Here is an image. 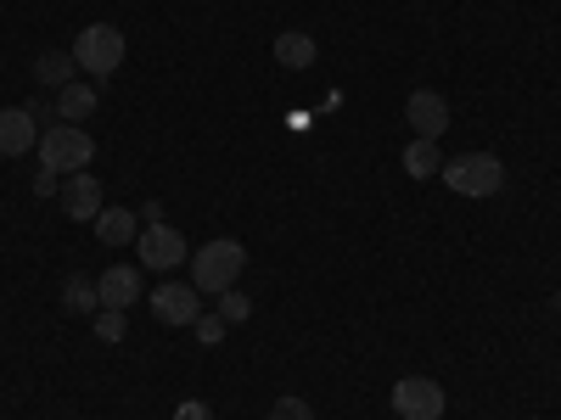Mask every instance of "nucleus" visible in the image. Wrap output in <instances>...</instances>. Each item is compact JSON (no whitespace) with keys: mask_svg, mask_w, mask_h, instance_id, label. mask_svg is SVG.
Segmentation results:
<instances>
[{"mask_svg":"<svg viewBox=\"0 0 561 420\" xmlns=\"http://www.w3.org/2000/svg\"><path fill=\"white\" fill-rule=\"evenodd\" d=\"M444 185L455 197H494L505 185V163L494 152H460V158H444Z\"/></svg>","mask_w":561,"mask_h":420,"instance_id":"1","label":"nucleus"},{"mask_svg":"<svg viewBox=\"0 0 561 420\" xmlns=\"http://www.w3.org/2000/svg\"><path fill=\"white\" fill-rule=\"evenodd\" d=\"M242 269H248L242 242H208V247H197V258H192V287L208 292V298H219V292L237 287Z\"/></svg>","mask_w":561,"mask_h":420,"instance_id":"2","label":"nucleus"},{"mask_svg":"<svg viewBox=\"0 0 561 420\" xmlns=\"http://www.w3.org/2000/svg\"><path fill=\"white\" fill-rule=\"evenodd\" d=\"M73 62H79V73H90V79H113V73L124 68V34H118L113 23H90V28H79V39H73Z\"/></svg>","mask_w":561,"mask_h":420,"instance_id":"3","label":"nucleus"},{"mask_svg":"<svg viewBox=\"0 0 561 420\" xmlns=\"http://www.w3.org/2000/svg\"><path fill=\"white\" fill-rule=\"evenodd\" d=\"M90 158H96V140L79 124H51L39 135V163L51 174H79V168H90Z\"/></svg>","mask_w":561,"mask_h":420,"instance_id":"4","label":"nucleus"},{"mask_svg":"<svg viewBox=\"0 0 561 420\" xmlns=\"http://www.w3.org/2000/svg\"><path fill=\"white\" fill-rule=\"evenodd\" d=\"M393 415L399 420H444V387L433 376H404L393 382Z\"/></svg>","mask_w":561,"mask_h":420,"instance_id":"5","label":"nucleus"},{"mask_svg":"<svg viewBox=\"0 0 561 420\" xmlns=\"http://www.w3.org/2000/svg\"><path fill=\"white\" fill-rule=\"evenodd\" d=\"M135 253H140V264H147V269L169 275V269L185 264V236H180L174 224H147V230L135 236Z\"/></svg>","mask_w":561,"mask_h":420,"instance_id":"6","label":"nucleus"},{"mask_svg":"<svg viewBox=\"0 0 561 420\" xmlns=\"http://www.w3.org/2000/svg\"><path fill=\"white\" fill-rule=\"evenodd\" d=\"M147 308H152L163 325H197V314H203V292L192 287V280H163V287L147 298Z\"/></svg>","mask_w":561,"mask_h":420,"instance_id":"7","label":"nucleus"},{"mask_svg":"<svg viewBox=\"0 0 561 420\" xmlns=\"http://www.w3.org/2000/svg\"><path fill=\"white\" fill-rule=\"evenodd\" d=\"M107 202H102V179L90 174V168H79V174H68L62 179V213L68 219H79V224H96V213H102Z\"/></svg>","mask_w":561,"mask_h":420,"instance_id":"8","label":"nucleus"},{"mask_svg":"<svg viewBox=\"0 0 561 420\" xmlns=\"http://www.w3.org/2000/svg\"><path fill=\"white\" fill-rule=\"evenodd\" d=\"M404 118L415 124L421 140H438V135L449 129V102L438 96V90H415V96L404 102Z\"/></svg>","mask_w":561,"mask_h":420,"instance_id":"9","label":"nucleus"},{"mask_svg":"<svg viewBox=\"0 0 561 420\" xmlns=\"http://www.w3.org/2000/svg\"><path fill=\"white\" fill-rule=\"evenodd\" d=\"M96 298H102V308H135L140 303V269L135 264H113V269H102V280H96Z\"/></svg>","mask_w":561,"mask_h":420,"instance_id":"10","label":"nucleus"},{"mask_svg":"<svg viewBox=\"0 0 561 420\" xmlns=\"http://www.w3.org/2000/svg\"><path fill=\"white\" fill-rule=\"evenodd\" d=\"M28 147H39V124L28 107H0V158H23Z\"/></svg>","mask_w":561,"mask_h":420,"instance_id":"11","label":"nucleus"},{"mask_svg":"<svg viewBox=\"0 0 561 420\" xmlns=\"http://www.w3.org/2000/svg\"><path fill=\"white\" fill-rule=\"evenodd\" d=\"M96 236H102V247H129L140 236V224H135L129 208H102L96 213Z\"/></svg>","mask_w":561,"mask_h":420,"instance_id":"12","label":"nucleus"},{"mask_svg":"<svg viewBox=\"0 0 561 420\" xmlns=\"http://www.w3.org/2000/svg\"><path fill=\"white\" fill-rule=\"evenodd\" d=\"M90 113H96V90H90V84H62L57 90V124H84Z\"/></svg>","mask_w":561,"mask_h":420,"instance_id":"13","label":"nucleus"},{"mask_svg":"<svg viewBox=\"0 0 561 420\" xmlns=\"http://www.w3.org/2000/svg\"><path fill=\"white\" fill-rule=\"evenodd\" d=\"M270 51H275L280 68H309V62H314V39H309L304 28H287V34H275Z\"/></svg>","mask_w":561,"mask_h":420,"instance_id":"14","label":"nucleus"},{"mask_svg":"<svg viewBox=\"0 0 561 420\" xmlns=\"http://www.w3.org/2000/svg\"><path fill=\"white\" fill-rule=\"evenodd\" d=\"M438 168H444V152H438V140H421V135H415L410 147H404V174H410V179H433Z\"/></svg>","mask_w":561,"mask_h":420,"instance_id":"15","label":"nucleus"},{"mask_svg":"<svg viewBox=\"0 0 561 420\" xmlns=\"http://www.w3.org/2000/svg\"><path fill=\"white\" fill-rule=\"evenodd\" d=\"M73 73H79V62H73V51H45V57L34 62V79H39V84H51V90H62V84H73Z\"/></svg>","mask_w":561,"mask_h":420,"instance_id":"16","label":"nucleus"},{"mask_svg":"<svg viewBox=\"0 0 561 420\" xmlns=\"http://www.w3.org/2000/svg\"><path fill=\"white\" fill-rule=\"evenodd\" d=\"M62 308H68V314H96V308H102V298H96V280L73 275L68 287H62Z\"/></svg>","mask_w":561,"mask_h":420,"instance_id":"17","label":"nucleus"},{"mask_svg":"<svg viewBox=\"0 0 561 420\" xmlns=\"http://www.w3.org/2000/svg\"><path fill=\"white\" fill-rule=\"evenodd\" d=\"M96 337H102V342H124V337H129L124 308H96Z\"/></svg>","mask_w":561,"mask_h":420,"instance_id":"18","label":"nucleus"},{"mask_svg":"<svg viewBox=\"0 0 561 420\" xmlns=\"http://www.w3.org/2000/svg\"><path fill=\"white\" fill-rule=\"evenodd\" d=\"M219 314H225V325H242V319L253 314V303H248L237 287H230V292H219Z\"/></svg>","mask_w":561,"mask_h":420,"instance_id":"19","label":"nucleus"},{"mask_svg":"<svg viewBox=\"0 0 561 420\" xmlns=\"http://www.w3.org/2000/svg\"><path fill=\"white\" fill-rule=\"evenodd\" d=\"M270 420H314V409H309L304 398H275V409H270Z\"/></svg>","mask_w":561,"mask_h":420,"instance_id":"20","label":"nucleus"},{"mask_svg":"<svg viewBox=\"0 0 561 420\" xmlns=\"http://www.w3.org/2000/svg\"><path fill=\"white\" fill-rule=\"evenodd\" d=\"M192 331H197V342H208V348H214V342L225 337V314H197Z\"/></svg>","mask_w":561,"mask_h":420,"instance_id":"21","label":"nucleus"},{"mask_svg":"<svg viewBox=\"0 0 561 420\" xmlns=\"http://www.w3.org/2000/svg\"><path fill=\"white\" fill-rule=\"evenodd\" d=\"M174 420H214V409L192 398V404H180V409H174Z\"/></svg>","mask_w":561,"mask_h":420,"instance_id":"22","label":"nucleus"},{"mask_svg":"<svg viewBox=\"0 0 561 420\" xmlns=\"http://www.w3.org/2000/svg\"><path fill=\"white\" fill-rule=\"evenodd\" d=\"M550 303H556V314H561V292H556V298H550Z\"/></svg>","mask_w":561,"mask_h":420,"instance_id":"23","label":"nucleus"}]
</instances>
